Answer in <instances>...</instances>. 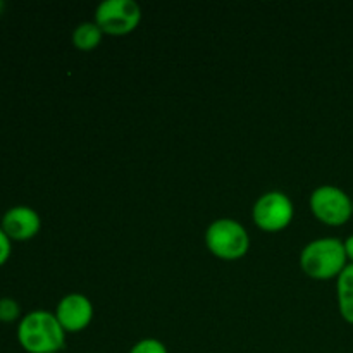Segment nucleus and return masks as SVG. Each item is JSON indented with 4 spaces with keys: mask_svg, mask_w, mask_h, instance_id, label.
Here are the masks:
<instances>
[{
    "mask_svg": "<svg viewBox=\"0 0 353 353\" xmlns=\"http://www.w3.org/2000/svg\"><path fill=\"white\" fill-rule=\"evenodd\" d=\"M141 7L134 0H103L95 9V23L103 33L121 37L137 30Z\"/></svg>",
    "mask_w": 353,
    "mask_h": 353,
    "instance_id": "nucleus-5",
    "label": "nucleus"
},
{
    "mask_svg": "<svg viewBox=\"0 0 353 353\" xmlns=\"http://www.w3.org/2000/svg\"><path fill=\"white\" fill-rule=\"evenodd\" d=\"M336 296L341 317L353 324V264H348L336 278Z\"/></svg>",
    "mask_w": 353,
    "mask_h": 353,
    "instance_id": "nucleus-9",
    "label": "nucleus"
},
{
    "mask_svg": "<svg viewBox=\"0 0 353 353\" xmlns=\"http://www.w3.org/2000/svg\"><path fill=\"white\" fill-rule=\"evenodd\" d=\"M295 207L285 192L272 190L259 196L252 209L254 223L264 231H281L293 221Z\"/></svg>",
    "mask_w": 353,
    "mask_h": 353,
    "instance_id": "nucleus-6",
    "label": "nucleus"
},
{
    "mask_svg": "<svg viewBox=\"0 0 353 353\" xmlns=\"http://www.w3.org/2000/svg\"><path fill=\"white\" fill-rule=\"evenodd\" d=\"M17 341L28 353H59L64 348L65 331L55 314L33 310L21 317Z\"/></svg>",
    "mask_w": 353,
    "mask_h": 353,
    "instance_id": "nucleus-1",
    "label": "nucleus"
},
{
    "mask_svg": "<svg viewBox=\"0 0 353 353\" xmlns=\"http://www.w3.org/2000/svg\"><path fill=\"white\" fill-rule=\"evenodd\" d=\"M102 37L103 31L100 30V26L95 21H85V23L78 24L74 31H72V43L79 50H93V48L100 45Z\"/></svg>",
    "mask_w": 353,
    "mask_h": 353,
    "instance_id": "nucleus-10",
    "label": "nucleus"
},
{
    "mask_svg": "<svg viewBox=\"0 0 353 353\" xmlns=\"http://www.w3.org/2000/svg\"><path fill=\"white\" fill-rule=\"evenodd\" d=\"M55 317L65 333H79L92 323L93 303L81 293H69L57 303Z\"/></svg>",
    "mask_w": 353,
    "mask_h": 353,
    "instance_id": "nucleus-7",
    "label": "nucleus"
},
{
    "mask_svg": "<svg viewBox=\"0 0 353 353\" xmlns=\"http://www.w3.org/2000/svg\"><path fill=\"white\" fill-rule=\"evenodd\" d=\"M205 245L216 257L236 261L250 248V236L243 224L230 217H223L209 224L205 231Z\"/></svg>",
    "mask_w": 353,
    "mask_h": 353,
    "instance_id": "nucleus-3",
    "label": "nucleus"
},
{
    "mask_svg": "<svg viewBox=\"0 0 353 353\" xmlns=\"http://www.w3.org/2000/svg\"><path fill=\"white\" fill-rule=\"evenodd\" d=\"M130 353H169V352L161 340H155V338H145V340L137 341V343L131 347Z\"/></svg>",
    "mask_w": 353,
    "mask_h": 353,
    "instance_id": "nucleus-12",
    "label": "nucleus"
},
{
    "mask_svg": "<svg viewBox=\"0 0 353 353\" xmlns=\"http://www.w3.org/2000/svg\"><path fill=\"white\" fill-rule=\"evenodd\" d=\"M310 210L327 226H343L353 216V200L345 190L333 185L317 186L309 199Z\"/></svg>",
    "mask_w": 353,
    "mask_h": 353,
    "instance_id": "nucleus-4",
    "label": "nucleus"
},
{
    "mask_svg": "<svg viewBox=\"0 0 353 353\" xmlns=\"http://www.w3.org/2000/svg\"><path fill=\"white\" fill-rule=\"evenodd\" d=\"M343 243H345V252H347V259L350 261V264H353V234H350Z\"/></svg>",
    "mask_w": 353,
    "mask_h": 353,
    "instance_id": "nucleus-14",
    "label": "nucleus"
},
{
    "mask_svg": "<svg viewBox=\"0 0 353 353\" xmlns=\"http://www.w3.org/2000/svg\"><path fill=\"white\" fill-rule=\"evenodd\" d=\"M3 9V2H2V0H0V10H2Z\"/></svg>",
    "mask_w": 353,
    "mask_h": 353,
    "instance_id": "nucleus-15",
    "label": "nucleus"
},
{
    "mask_svg": "<svg viewBox=\"0 0 353 353\" xmlns=\"http://www.w3.org/2000/svg\"><path fill=\"white\" fill-rule=\"evenodd\" d=\"M348 264L345 243L338 238H317L307 243L300 254L302 271L319 281L338 278Z\"/></svg>",
    "mask_w": 353,
    "mask_h": 353,
    "instance_id": "nucleus-2",
    "label": "nucleus"
},
{
    "mask_svg": "<svg viewBox=\"0 0 353 353\" xmlns=\"http://www.w3.org/2000/svg\"><path fill=\"white\" fill-rule=\"evenodd\" d=\"M10 238L7 236L6 231L0 228V265L6 264L10 257V252H12V243H10Z\"/></svg>",
    "mask_w": 353,
    "mask_h": 353,
    "instance_id": "nucleus-13",
    "label": "nucleus"
},
{
    "mask_svg": "<svg viewBox=\"0 0 353 353\" xmlns=\"http://www.w3.org/2000/svg\"><path fill=\"white\" fill-rule=\"evenodd\" d=\"M21 317V307L10 296H3L0 299V321L2 323H14Z\"/></svg>",
    "mask_w": 353,
    "mask_h": 353,
    "instance_id": "nucleus-11",
    "label": "nucleus"
},
{
    "mask_svg": "<svg viewBox=\"0 0 353 353\" xmlns=\"http://www.w3.org/2000/svg\"><path fill=\"white\" fill-rule=\"evenodd\" d=\"M0 228L10 240L24 241L37 236L41 228L40 214L28 205H14L7 210L0 221Z\"/></svg>",
    "mask_w": 353,
    "mask_h": 353,
    "instance_id": "nucleus-8",
    "label": "nucleus"
}]
</instances>
